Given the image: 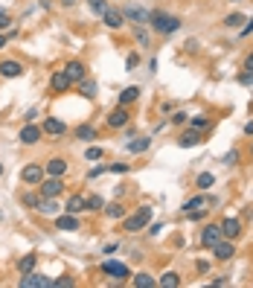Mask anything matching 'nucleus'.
Segmentation results:
<instances>
[{
    "label": "nucleus",
    "instance_id": "f257e3e1",
    "mask_svg": "<svg viewBox=\"0 0 253 288\" xmlns=\"http://www.w3.org/2000/svg\"><path fill=\"white\" fill-rule=\"evenodd\" d=\"M149 23H152V29L157 35H172L178 32L181 26H184V20L178 15H169V12H163V9H154V12H149Z\"/></svg>",
    "mask_w": 253,
    "mask_h": 288
},
{
    "label": "nucleus",
    "instance_id": "f03ea898",
    "mask_svg": "<svg viewBox=\"0 0 253 288\" xmlns=\"http://www.w3.org/2000/svg\"><path fill=\"white\" fill-rule=\"evenodd\" d=\"M149 221H152V207H140L134 216L122 219V230H125V233H140V230L149 227Z\"/></svg>",
    "mask_w": 253,
    "mask_h": 288
},
{
    "label": "nucleus",
    "instance_id": "7ed1b4c3",
    "mask_svg": "<svg viewBox=\"0 0 253 288\" xmlns=\"http://www.w3.org/2000/svg\"><path fill=\"white\" fill-rule=\"evenodd\" d=\"M99 271L108 274V277H111V280H117V283H125V280L131 277L128 265H125V262H117V259H105V262L99 265Z\"/></svg>",
    "mask_w": 253,
    "mask_h": 288
},
{
    "label": "nucleus",
    "instance_id": "20e7f679",
    "mask_svg": "<svg viewBox=\"0 0 253 288\" xmlns=\"http://www.w3.org/2000/svg\"><path fill=\"white\" fill-rule=\"evenodd\" d=\"M38 189H41V198H55V195L64 192V181L55 178V175H44V181L38 184Z\"/></svg>",
    "mask_w": 253,
    "mask_h": 288
},
{
    "label": "nucleus",
    "instance_id": "39448f33",
    "mask_svg": "<svg viewBox=\"0 0 253 288\" xmlns=\"http://www.w3.org/2000/svg\"><path fill=\"white\" fill-rule=\"evenodd\" d=\"M44 166H38V163H26L23 169H20V184H26V187H38L41 181H44Z\"/></svg>",
    "mask_w": 253,
    "mask_h": 288
},
{
    "label": "nucleus",
    "instance_id": "423d86ee",
    "mask_svg": "<svg viewBox=\"0 0 253 288\" xmlns=\"http://www.w3.org/2000/svg\"><path fill=\"white\" fill-rule=\"evenodd\" d=\"M17 286L20 288H52V280L44 277V274H38V271H29V274H20Z\"/></svg>",
    "mask_w": 253,
    "mask_h": 288
},
{
    "label": "nucleus",
    "instance_id": "0eeeda50",
    "mask_svg": "<svg viewBox=\"0 0 253 288\" xmlns=\"http://www.w3.org/2000/svg\"><path fill=\"white\" fill-rule=\"evenodd\" d=\"M41 134H44V128H41V125H35V122H26V125L20 128L17 140H20L23 146H35V143H41Z\"/></svg>",
    "mask_w": 253,
    "mask_h": 288
},
{
    "label": "nucleus",
    "instance_id": "6e6552de",
    "mask_svg": "<svg viewBox=\"0 0 253 288\" xmlns=\"http://www.w3.org/2000/svg\"><path fill=\"white\" fill-rule=\"evenodd\" d=\"M204 140H207V131H198V128L189 125L184 134L178 137V146H181V149H192V146H198V143H204Z\"/></svg>",
    "mask_w": 253,
    "mask_h": 288
},
{
    "label": "nucleus",
    "instance_id": "1a4fd4ad",
    "mask_svg": "<svg viewBox=\"0 0 253 288\" xmlns=\"http://www.w3.org/2000/svg\"><path fill=\"white\" fill-rule=\"evenodd\" d=\"M221 239H224V236H221V227H219V224H207V227L201 230V248L213 251Z\"/></svg>",
    "mask_w": 253,
    "mask_h": 288
},
{
    "label": "nucleus",
    "instance_id": "9d476101",
    "mask_svg": "<svg viewBox=\"0 0 253 288\" xmlns=\"http://www.w3.org/2000/svg\"><path fill=\"white\" fill-rule=\"evenodd\" d=\"M213 254H216L219 262H230V259L236 256V245H233V239H221L219 245L213 248Z\"/></svg>",
    "mask_w": 253,
    "mask_h": 288
},
{
    "label": "nucleus",
    "instance_id": "9b49d317",
    "mask_svg": "<svg viewBox=\"0 0 253 288\" xmlns=\"http://www.w3.org/2000/svg\"><path fill=\"white\" fill-rule=\"evenodd\" d=\"M64 73L70 76V82H73V85H79L82 79H87V67H84V64L79 61V58L67 61V64H64Z\"/></svg>",
    "mask_w": 253,
    "mask_h": 288
},
{
    "label": "nucleus",
    "instance_id": "f8f14e48",
    "mask_svg": "<svg viewBox=\"0 0 253 288\" xmlns=\"http://www.w3.org/2000/svg\"><path fill=\"white\" fill-rule=\"evenodd\" d=\"M70 87H73V82H70V76L64 73V70H58V73H52L50 76V90L52 93H67Z\"/></svg>",
    "mask_w": 253,
    "mask_h": 288
},
{
    "label": "nucleus",
    "instance_id": "ddd939ff",
    "mask_svg": "<svg viewBox=\"0 0 253 288\" xmlns=\"http://www.w3.org/2000/svg\"><path fill=\"white\" fill-rule=\"evenodd\" d=\"M0 76L3 79H17V76H23V64L15 61V58H3L0 61Z\"/></svg>",
    "mask_w": 253,
    "mask_h": 288
},
{
    "label": "nucleus",
    "instance_id": "4468645a",
    "mask_svg": "<svg viewBox=\"0 0 253 288\" xmlns=\"http://www.w3.org/2000/svg\"><path fill=\"white\" fill-rule=\"evenodd\" d=\"M122 17H125V20H134L137 26H143V23H149V12H146L143 6H134V3L122 9Z\"/></svg>",
    "mask_w": 253,
    "mask_h": 288
},
{
    "label": "nucleus",
    "instance_id": "2eb2a0df",
    "mask_svg": "<svg viewBox=\"0 0 253 288\" xmlns=\"http://www.w3.org/2000/svg\"><path fill=\"white\" fill-rule=\"evenodd\" d=\"M128 119H131L128 108H125V105H119V108H114V111L108 114V125H111V128H125V125H128Z\"/></svg>",
    "mask_w": 253,
    "mask_h": 288
},
{
    "label": "nucleus",
    "instance_id": "dca6fc26",
    "mask_svg": "<svg viewBox=\"0 0 253 288\" xmlns=\"http://www.w3.org/2000/svg\"><path fill=\"white\" fill-rule=\"evenodd\" d=\"M219 227H221V236H224V239H239V236H242V221L233 219V216H227Z\"/></svg>",
    "mask_w": 253,
    "mask_h": 288
},
{
    "label": "nucleus",
    "instance_id": "f3484780",
    "mask_svg": "<svg viewBox=\"0 0 253 288\" xmlns=\"http://www.w3.org/2000/svg\"><path fill=\"white\" fill-rule=\"evenodd\" d=\"M82 224H79V216H73V213H64V216H55V230H64V233H73V230H79Z\"/></svg>",
    "mask_w": 253,
    "mask_h": 288
},
{
    "label": "nucleus",
    "instance_id": "a211bd4d",
    "mask_svg": "<svg viewBox=\"0 0 253 288\" xmlns=\"http://www.w3.org/2000/svg\"><path fill=\"white\" fill-rule=\"evenodd\" d=\"M41 128H44V134H50V137H64L67 134V125H64L61 119H55V117H47Z\"/></svg>",
    "mask_w": 253,
    "mask_h": 288
},
{
    "label": "nucleus",
    "instance_id": "6ab92c4d",
    "mask_svg": "<svg viewBox=\"0 0 253 288\" xmlns=\"http://www.w3.org/2000/svg\"><path fill=\"white\" fill-rule=\"evenodd\" d=\"M67 169H70V163L64 160V157H50L47 160V175H55V178H61V175H67Z\"/></svg>",
    "mask_w": 253,
    "mask_h": 288
},
{
    "label": "nucleus",
    "instance_id": "aec40b11",
    "mask_svg": "<svg viewBox=\"0 0 253 288\" xmlns=\"http://www.w3.org/2000/svg\"><path fill=\"white\" fill-rule=\"evenodd\" d=\"M102 20H105L108 29H122V26H125V17H122L119 9H108V12L102 15Z\"/></svg>",
    "mask_w": 253,
    "mask_h": 288
},
{
    "label": "nucleus",
    "instance_id": "412c9836",
    "mask_svg": "<svg viewBox=\"0 0 253 288\" xmlns=\"http://www.w3.org/2000/svg\"><path fill=\"white\" fill-rule=\"evenodd\" d=\"M76 140H82V143H93L96 137H99V131H96V125H90V122H84V125H79L76 131Z\"/></svg>",
    "mask_w": 253,
    "mask_h": 288
},
{
    "label": "nucleus",
    "instance_id": "4be33fe9",
    "mask_svg": "<svg viewBox=\"0 0 253 288\" xmlns=\"http://www.w3.org/2000/svg\"><path fill=\"white\" fill-rule=\"evenodd\" d=\"M140 93H143L140 85H128L122 93H119V105H125V108H128V105H134V102L140 99Z\"/></svg>",
    "mask_w": 253,
    "mask_h": 288
},
{
    "label": "nucleus",
    "instance_id": "5701e85b",
    "mask_svg": "<svg viewBox=\"0 0 253 288\" xmlns=\"http://www.w3.org/2000/svg\"><path fill=\"white\" fill-rule=\"evenodd\" d=\"M245 20H248V17L242 15V12H230V15H224L221 23H224L227 29H242V26H245Z\"/></svg>",
    "mask_w": 253,
    "mask_h": 288
},
{
    "label": "nucleus",
    "instance_id": "b1692460",
    "mask_svg": "<svg viewBox=\"0 0 253 288\" xmlns=\"http://www.w3.org/2000/svg\"><path fill=\"white\" fill-rule=\"evenodd\" d=\"M84 210V195H70L67 204H64V213H73V216H79Z\"/></svg>",
    "mask_w": 253,
    "mask_h": 288
},
{
    "label": "nucleus",
    "instance_id": "393cba45",
    "mask_svg": "<svg viewBox=\"0 0 253 288\" xmlns=\"http://www.w3.org/2000/svg\"><path fill=\"white\" fill-rule=\"evenodd\" d=\"M131 286L134 288H154L157 280H154L152 274H134V277H131Z\"/></svg>",
    "mask_w": 253,
    "mask_h": 288
},
{
    "label": "nucleus",
    "instance_id": "a878e982",
    "mask_svg": "<svg viewBox=\"0 0 253 288\" xmlns=\"http://www.w3.org/2000/svg\"><path fill=\"white\" fill-rule=\"evenodd\" d=\"M149 146H152V137H140V140H131V143H128V152L143 154V152H149Z\"/></svg>",
    "mask_w": 253,
    "mask_h": 288
},
{
    "label": "nucleus",
    "instance_id": "bb28decb",
    "mask_svg": "<svg viewBox=\"0 0 253 288\" xmlns=\"http://www.w3.org/2000/svg\"><path fill=\"white\" fill-rule=\"evenodd\" d=\"M58 204H55V198H41V204H38V213H44V216H58Z\"/></svg>",
    "mask_w": 253,
    "mask_h": 288
},
{
    "label": "nucleus",
    "instance_id": "cd10ccee",
    "mask_svg": "<svg viewBox=\"0 0 253 288\" xmlns=\"http://www.w3.org/2000/svg\"><path fill=\"white\" fill-rule=\"evenodd\" d=\"M213 184H216V175H213V172H201V175L195 178V187L201 189V192H207V189H213Z\"/></svg>",
    "mask_w": 253,
    "mask_h": 288
},
{
    "label": "nucleus",
    "instance_id": "c85d7f7f",
    "mask_svg": "<svg viewBox=\"0 0 253 288\" xmlns=\"http://www.w3.org/2000/svg\"><path fill=\"white\" fill-rule=\"evenodd\" d=\"M35 262H38V256H35V254H26L23 259H17V274H29V271H35Z\"/></svg>",
    "mask_w": 253,
    "mask_h": 288
},
{
    "label": "nucleus",
    "instance_id": "c756f323",
    "mask_svg": "<svg viewBox=\"0 0 253 288\" xmlns=\"http://www.w3.org/2000/svg\"><path fill=\"white\" fill-rule=\"evenodd\" d=\"M102 210H105V216H108V219H114V221H119V219H125V207H122V204H108V207H102Z\"/></svg>",
    "mask_w": 253,
    "mask_h": 288
},
{
    "label": "nucleus",
    "instance_id": "7c9ffc66",
    "mask_svg": "<svg viewBox=\"0 0 253 288\" xmlns=\"http://www.w3.org/2000/svg\"><path fill=\"white\" fill-rule=\"evenodd\" d=\"M160 286H163V288H178V286H181V274H178V271H166L163 277H160Z\"/></svg>",
    "mask_w": 253,
    "mask_h": 288
},
{
    "label": "nucleus",
    "instance_id": "2f4dec72",
    "mask_svg": "<svg viewBox=\"0 0 253 288\" xmlns=\"http://www.w3.org/2000/svg\"><path fill=\"white\" fill-rule=\"evenodd\" d=\"M79 93H82L84 99H93V96H96V82L82 79V82H79Z\"/></svg>",
    "mask_w": 253,
    "mask_h": 288
},
{
    "label": "nucleus",
    "instance_id": "473e14b6",
    "mask_svg": "<svg viewBox=\"0 0 253 288\" xmlns=\"http://www.w3.org/2000/svg\"><path fill=\"white\" fill-rule=\"evenodd\" d=\"M20 204L29 207V210H38V204H41V192H23V195H20Z\"/></svg>",
    "mask_w": 253,
    "mask_h": 288
},
{
    "label": "nucleus",
    "instance_id": "72a5a7b5",
    "mask_svg": "<svg viewBox=\"0 0 253 288\" xmlns=\"http://www.w3.org/2000/svg\"><path fill=\"white\" fill-rule=\"evenodd\" d=\"M198 207H207V195H204L201 189H198V195H192V198L184 204V213L186 210H198Z\"/></svg>",
    "mask_w": 253,
    "mask_h": 288
},
{
    "label": "nucleus",
    "instance_id": "f704fd0d",
    "mask_svg": "<svg viewBox=\"0 0 253 288\" xmlns=\"http://www.w3.org/2000/svg\"><path fill=\"white\" fill-rule=\"evenodd\" d=\"M102 207H105V198H102V195H87V198H84V210H90V213H96Z\"/></svg>",
    "mask_w": 253,
    "mask_h": 288
},
{
    "label": "nucleus",
    "instance_id": "c9c22d12",
    "mask_svg": "<svg viewBox=\"0 0 253 288\" xmlns=\"http://www.w3.org/2000/svg\"><path fill=\"white\" fill-rule=\"evenodd\" d=\"M184 216H186V221H204L207 216H210V207H198V210H186Z\"/></svg>",
    "mask_w": 253,
    "mask_h": 288
},
{
    "label": "nucleus",
    "instance_id": "e433bc0d",
    "mask_svg": "<svg viewBox=\"0 0 253 288\" xmlns=\"http://www.w3.org/2000/svg\"><path fill=\"white\" fill-rule=\"evenodd\" d=\"M87 9H90V12H93V15H105V12H108V0H87Z\"/></svg>",
    "mask_w": 253,
    "mask_h": 288
},
{
    "label": "nucleus",
    "instance_id": "4c0bfd02",
    "mask_svg": "<svg viewBox=\"0 0 253 288\" xmlns=\"http://www.w3.org/2000/svg\"><path fill=\"white\" fill-rule=\"evenodd\" d=\"M189 125H192V128H198V131H210V128H213L210 117H192V119H189Z\"/></svg>",
    "mask_w": 253,
    "mask_h": 288
},
{
    "label": "nucleus",
    "instance_id": "58836bf2",
    "mask_svg": "<svg viewBox=\"0 0 253 288\" xmlns=\"http://www.w3.org/2000/svg\"><path fill=\"white\" fill-rule=\"evenodd\" d=\"M134 38H137V44L146 50V47H152V38H149V32L143 29V26H137V32H134Z\"/></svg>",
    "mask_w": 253,
    "mask_h": 288
},
{
    "label": "nucleus",
    "instance_id": "ea45409f",
    "mask_svg": "<svg viewBox=\"0 0 253 288\" xmlns=\"http://www.w3.org/2000/svg\"><path fill=\"white\" fill-rule=\"evenodd\" d=\"M105 157V152H102L99 146H90L87 152H84V160H90V163H96V160H102Z\"/></svg>",
    "mask_w": 253,
    "mask_h": 288
},
{
    "label": "nucleus",
    "instance_id": "a19ab883",
    "mask_svg": "<svg viewBox=\"0 0 253 288\" xmlns=\"http://www.w3.org/2000/svg\"><path fill=\"white\" fill-rule=\"evenodd\" d=\"M239 160H242V152H239V149H230V152L224 154V160H221V163H227V166H236Z\"/></svg>",
    "mask_w": 253,
    "mask_h": 288
},
{
    "label": "nucleus",
    "instance_id": "79ce46f5",
    "mask_svg": "<svg viewBox=\"0 0 253 288\" xmlns=\"http://www.w3.org/2000/svg\"><path fill=\"white\" fill-rule=\"evenodd\" d=\"M76 280L73 277H61V280H52V288H73Z\"/></svg>",
    "mask_w": 253,
    "mask_h": 288
},
{
    "label": "nucleus",
    "instance_id": "37998d69",
    "mask_svg": "<svg viewBox=\"0 0 253 288\" xmlns=\"http://www.w3.org/2000/svg\"><path fill=\"white\" fill-rule=\"evenodd\" d=\"M9 26H12V17H9V12H3V9H0V32H6Z\"/></svg>",
    "mask_w": 253,
    "mask_h": 288
},
{
    "label": "nucleus",
    "instance_id": "c03bdc74",
    "mask_svg": "<svg viewBox=\"0 0 253 288\" xmlns=\"http://www.w3.org/2000/svg\"><path fill=\"white\" fill-rule=\"evenodd\" d=\"M137 64H140V55H137V52H128V58H125V70H137Z\"/></svg>",
    "mask_w": 253,
    "mask_h": 288
},
{
    "label": "nucleus",
    "instance_id": "a18cd8bd",
    "mask_svg": "<svg viewBox=\"0 0 253 288\" xmlns=\"http://www.w3.org/2000/svg\"><path fill=\"white\" fill-rule=\"evenodd\" d=\"M239 85H253V70H242L239 73Z\"/></svg>",
    "mask_w": 253,
    "mask_h": 288
},
{
    "label": "nucleus",
    "instance_id": "49530a36",
    "mask_svg": "<svg viewBox=\"0 0 253 288\" xmlns=\"http://www.w3.org/2000/svg\"><path fill=\"white\" fill-rule=\"evenodd\" d=\"M169 122H172V125H184V122H186V111H175Z\"/></svg>",
    "mask_w": 253,
    "mask_h": 288
},
{
    "label": "nucleus",
    "instance_id": "de8ad7c7",
    "mask_svg": "<svg viewBox=\"0 0 253 288\" xmlns=\"http://www.w3.org/2000/svg\"><path fill=\"white\" fill-rule=\"evenodd\" d=\"M108 169L114 172V175H125V172H128V163H114V166H108Z\"/></svg>",
    "mask_w": 253,
    "mask_h": 288
},
{
    "label": "nucleus",
    "instance_id": "09e8293b",
    "mask_svg": "<svg viewBox=\"0 0 253 288\" xmlns=\"http://www.w3.org/2000/svg\"><path fill=\"white\" fill-rule=\"evenodd\" d=\"M239 32H242V38H248V35L253 32V17H248V23H245V26H242Z\"/></svg>",
    "mask_w": 253,
    "mask_h": 288
},
{
    "label": "nucleus",
    "instance_id": "8fccbe9b",
    "mask_svg": "<svg viewBox=\"0 0 253 288\" xmlns=\"http://www.w3.org/2000/svg\"><path fill=\"white\" fill-rule=\"evenodd\" d=\"M102 172H105V166H93V169L87 172V181H93V178H99Z\"/></svg>",
    "mask_w": 253,
    "mask_h": 288
},
{
    "label": "nucleus",
    "instance_id": "3c124183",
    "mask_svg": "<svg viewBox=\"0 0 253 288\" xmlns=\"http://www.w3.org/2000/svg\"><path fill=\"white\" fill-rule=\"evenodd\" d=\"M242 70H253V52H248V55H245V64H242Z\"/></svg>",
    "mask_w": 253,
    "mask_h": 288
},
{
    "label": "nucleus",
    "instance_id": "603ef678",
    "mask_svg": "<svg viewBox=\"0 0 253 288\" xmlns=\"http://www.w3.org/2000/svg\"><path fill=\"white\" fill-rule=\"evenodd\" d=\"M23 117H26V122H35V117H38V108H29Z\"/></svg>",
    "mask_w": 253,
    "mask_h": 288
},
{
    "label": "nucleus",
    "instance_id": "864d4df0",
    "mask_svg": "<svg viewBox=\"0 0 253 288\" xmlns=\"http://www.w3.org/2000/svg\"><path fill=\"white\" fill-rule=\"evenodd\" d=\"M160 230H163V224L157 221V224H152V230H149V236H160Z\"/></svg>",
    "mask_w": 253,
    "mask_h": 288
},
{
    "label": "nucleus",
    "instance_id": "5fc2aeb1",
    "mask_svg": "<svg viewBox=\"0 0 253 288\" xmlns=\"http://www.w3.org/2000/svg\"><path fill=\"white\" fill-rule=\"evenodd\" d=\"M227 283H230V280H227V277H216V280H213V286H216V288L227 286Z\"/></svg>",
    "mask_w": 253,
    "mask_h": 288
},
{
    "label": "nucleus",
    "instance_id": "6e6d98bb",
    "mask_svg": "<svg viewBox=\"0 0 253 288\" xmlns=\"http://www.w3.org/2000/svg\"><path fill=\"white\" fill-rule=\"evenodd\" d=\"M195 268H198V274H207V271H210V262H204V259H201V262H198Z\"/></svg>",
    "mask_w": 253,
    "mask_h": 288
},
{
    "label": "nucleus",
    "instance_id": "4d7b16f0",
    "mask_svg": "<svg viewBox=\"0 0 253 288\" xmlns=\"http://www.w3.org/2000/svg\"><path fill=\"white\" fill-rule=\"evenodd\" d=\"M117 251H119V242H117V245H105V251H102V254H117Z\"/></svg>",
    "mask_w": 253,
    "mask_h": 288
},
{
    "label": "nucleus",
    "instance_id": "13d9d810",
    "mask_svg": "<svg viewBox=\"0 0 253 288\" xmlns=\"http://www.w3.org/2000/svg\"><path fill=\"white\" fill-rule=\"evenodd\" d=\"M38 6L41 9H52V0H38Z\"/></svg>",
    "mask_w": 253,
    "mask_h": 288
},
{
    "label": "nucleus",
    "instance_id": "bf43d9fd",
    "mask_svg": "<svg viewBox=\"0 0 253 288\" xmlns=\"http://www.w3.org/2000/svg\"><path fill=\"white\" fill-rule=\"evenodd\" d=\"M245 134H253V119L251 122H245Z\"/></svg>",
    "mask_w": 253,
    "mask_h": 288
},
{
    "label": "nucleus",
    "instance_id": "052dcab7",
    "mask_svg": "<svg viewBox=\"0 0 253 288\" xmlns=\"http://www.w3.org/2000/svg\"><path fill=\"white\" fill-rule=\"evenodd\" d=\"M6 41H9V35H3V32H0V50L6 47Z\"/></svg>",
    "mask_w": 253,
    "mask_h": 288
},
{
    "label": "nucleus",
    "instance_id": "680f3d73",
    "mask_svg": "<svg viewBox=\"0 0 253 288\" xmlns=\"http://www.w3.org/2000/svg\"><path fill=\"white\" fill-rule=\"evenodd\" d=\"M73 3H76V0H61V6H73Z\"/></svg>",
    "mask_w": 253,
    "mask_h": 288
},
{
    "label": "nucleus",
    "instance_id": "e2e57ef3",
    "mask_svg": "<svg viewBox=\"0 0 253 288\" xmlns=\"http://www.w3.org/2000/svg\"><path fill=\"white\" fill-rule=\"evenodd\" d=\"M227 3H242V0H227Z\"/></svg>",
    "mask_w": 253,
    "mask_h": 288
},
{
    "label": "nucleus",
    "instance_id": "0e129e2a",
    "mask_svg": "<svg viewBox=\"0 0 253 288\" xmlns=\"http://www.w3.org/2000/svg\"><path fill=\"white\" fill-rule=\"evenodd\" d=\"M0 175H3V163H0Z\"/></svg>",
    "mask_w": 253,
    "mask_h": 288
},
{
    "label": "nucleus",
    "instance_id": "69168bd1",
    "mask_svg": "<svg viewBox=\"0 0 253 288\" xmlns=\"http://www.w3.org/2000/svg\"><path fill=\"white\" fill-rule=\"evenodd\" d=\"M251 154H253V146H251Z\"/></svg>",
    "mask_w": 253,
    "mask_h": 288
}]
</instances>
